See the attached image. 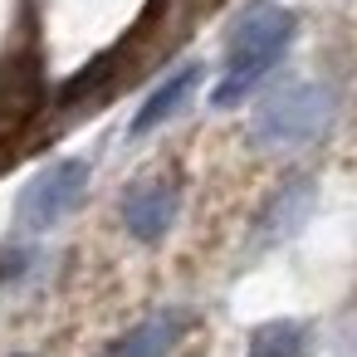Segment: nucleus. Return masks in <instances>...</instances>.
<instances>
[{
  "instance_id": "nucleus-1",
  "label": "nucleus",
  "mask_w": 357,
  "mask_h": 357,
  "mask_svg": "<svg viewBox=\"0 0 357 357\" xmlns=\"http://www.w3.org/2000/svg\"><path fill=\"white\" fill-rule=\"evenodd\" d=\"M294 40V15L284 6H269V0H255L245 6L230 25V50H225V79L215 84V103L230 108L240 103L289 50Z\"/></svg>"
},
{
  "instance_id": "nucleus-2",
  "label": "nucleus",
  "mask_w": 357,
  "mask_h": 357,
  "mask_svg": "<svg viewBox=\"0 0 357 357\" xmlns=\"http://www.w3.org/2000/svg\"><path fill=\"white\" fill-rule=\"evenodd\" d=\"M333 118V93L323 84H289L279 93H269L255 113V137L274 142V147H294V142H313Z\"/></svg>"
},
{
  "instance_id": "nucleus-3",
  "label": "nucleus",
  "mask_w": 357,
  "mask_h": 357,
  "mask_svg": "<svg viewBox=\"0 0 357 357\" xmlns=\"http://www.w3.org/2000/svg\"><path fill=\"white\" fill-rule=\"evenodd\" d=\"M89 191V162L79 157H64V162H50L25 191H20V206H15V225L20 230H50L59 225Z\"/></svg>"
},
{
  "instance_id": "nucleus-4",
  "label": "nucleus",
  "mask_w": 357,
  "mask_h": 357,
  "mask_svg": "<svg viewBox=\"0 0 357 357\" xmlns=\"http://www.w3.org/2000/svg\"><path fill=\"white\" fill-rule=\"evenodd\" d=\"M172 220H176V191H172L167 181H142V186H132V191L123 196V225H128V235H137L142 245L162 240Z\"/></svg>"
},
{
  "instance_id": "nucleus-5",
  "label": "nucleus",
  "mask_w": 357,
  "mask_h": 357,
  "mask_svg": "<svg viewBox=\"0 0 357 357\" xmlns=\"http://www.w3.org/2000/svg\"><path fill=\"white\" fill-rule=\"evenodd\" d=\"M181 328H186V318H181L176 308H162V313L142 318L137 328H128L123 337H113L98 357H172Z\"/></svg>"
},
{
  "instance_id": "nucleus-6",
  "label": "nucleus",
  "mask_w": 357,
  "mask_h": 357,
  "mask_svg": "<svg viewBox=\"0 0 357 357\" xmlns=\"http://www.w3.org/2000/svg\"><path fill=\"white\" fill-rule=\"evenodd\" d=\"M196 84H201V69H196V64L176 69V74H172V79H167V84H162V89H157L152 98H147V103H142V113L132 118V132L142 137V132L162 128L167 118H176V113H181V103H186V98L196 93Z\"/></svg>"
},
{
  "instance_id": "nucleus-7",
  "label": "nucleus",
  "mask_w": 357,
  "mask_h": 357,
  "mask_svg": "<svg viewBox=\"0 0 357 357\" xmlns=\"http://www.w3.org/2000/svg\"><path fill=\"white\" fill-rule=\"evenodd\" d=\"M308 206H313V181H289V186H279L274 191V201H269V211H264V220H259V230L264 235H294L298 230V220L308 215Z\"/></svg>"
},
{
  "instance_id": "nucleus-8",
  "label": "nucleus",
  "mask_w": 357,
  "mask_h": 357,
  "mask_svg": "<svg viewBox=\"0 0 357 357\" xmlns=\"http://www.w3.org/2000/svg\"><path fill=\"white\" fill-rule=\"evenodd\" d=\"M250 357H308V333H303V323H289V318L259 323V328L250 333Z\"/></svg>"
}]
</instances>
